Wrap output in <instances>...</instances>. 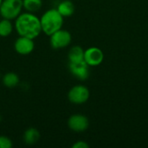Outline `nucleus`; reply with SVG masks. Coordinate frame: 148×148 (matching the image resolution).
Segmentation results:
<instances>
[{
	"mask_svg": "<svg viewBox=\"0 0 148 148\" xmlns=\"http://www.w3.org/2000/svg\"><path fill=\"white\" fill-rule=\"evenodd\" d=\"M1 82L3 85L7 88H14L20 83V78L17 74L14 72H7L2 75Z\"/></svg>",
	"mask_w": 148,
	"mask_h": 148,
	"instance_id": "nucleus-11",
	"label": "nucleus"
},
{
	"mask_svg": "<svg viewBox=\"0 0 148 148\" xmlns=\"http://www.w3.org/2000/svg\"><path fill=\"white\" fill-rule=\"evenodd\" d=\"M42 7V0H23V8L27 12L36 13Z\"/></svg>",
	"mask_w": 148,
	"mask_h": 148,
	"instance_id": "nucleus-14",
	"label": "nucleus"
},
{
	"mask_svg": "<svg viewBox=\"0 0 148 148\" xmlns=\"http://www.w3.org/2000/svg\"><path fill=\"white\" fill-rule=\"evenodd\" d=\"M2 121V116H1V114H0V122Z\"/></svg>",
	"mask_w": 148,
	"mask_h": 148,
	"instance_id": "nucleus-18",
	"label": "nucleus"
},
{
	"mask_svg": "<svg viewBox=\"0 0 148 148\" xmlns=\"http://www.w3.org/2000/svg\"><path fill=\"white\" fill-rule=\"evenodd\" d=\"M14 29L15 28L12 20H9L6 18H2L0 20V36L7 37L11 35Z\"/></svg>",
	"mask_w": 148,
	"mask_h": 148,
	"instance_id": "nucleus-15",
	"label": "nucleus"
},
{
	"mask_svg": "<svg viewBox=\"0 0 148 148\" xmlns=\"http://www.w3.org/2000/svg\"><path fill=\"white\" fill-rule=\"evenodd\" d=\"M40 138H41V134L39 130L36 127L27 128L23 134V142L28 146L36 145L39 141Z\"/></svg>",
	"mask_w": 148,
	"mask_h": 148,
	"instance_id": "nucleus-10",
	"label": "nucleus"
},
{
	"mask_svg": "<svg viewBox=\"0 0 148 148\" xmlns=\"http://www.w3.org/2000/svg\"><path fill=\"white\" fill-rule=\"evenodd\" d=\"M56 10L63 17H69L74 14L75 5L70 0H62L57 4Z\"/></svg>",
	"mask_w": 148,
	"mask_h": 148,
	"instance_id": "nucleus-12",
	"label": "nucleus"
},
{
	"mask_svg": "<svg viewBox=\"0 0 148 148\" xmlns=\"http://www.w3.org/2000/svg\"><path fill=\"white\" fill-rule=\"evenodd\" d=\"M1 79H2V75H1V74H0V81H1Z\"/></svg>",
	"mask_w": 148,
	"mask_h": 148,
	"instance_id": "nucleus-19",
	"label": "nucleus"
},
{
	"mask_svg": "<svg viewBox=\"0 0 148 148\" xmlns=\"http://www.w3.org/2000/svg\"><path fill=\"white\" fill-rule=\"evenodd\" d=\"M69 69L73 76L80 81H86L90 75L89 66L85 61L79 62H69Z\"/></svg>",
	"mask_w": 148,
	"mask_h": 148,
	"instance_id": "nucleus-9",
	"label": "nucleus"
},
{
	"mask_svg": "<svg viewBox=\"0 0 148 148\" xmlns=\"http://www.w3.org/2000/svg\"><path fill=\"white\" fill-rule=\"evenodd\" d=\"M68 60L69 62H79L84 61V49L79 45L71 47L68 53Z\"/></svg>",
	"mask_w": 148,
	"mask_h": 148,
	"instance_id": "nucleus-13",
	"label": "nucleus"
},
{
	"mask_svg": "<svg viewBox=\"0 0 148 148\" xmlns=\"http://www.w3.org/2000/svg\"><path fill=\"white\" fill-rule=\"evenodd\" d=\"M2 2H3V0H0V5H1V3H2Z\"/></svg>",
	"mask_w": 148,
	"mask_h": 148,
	"instance_id": "nucleus-20",
	"label": "nucleus"
},
{
	"mask_svg": "<svg viewBox=\"0 0 148 148\" xmlns=\"http://www.w3.org/2000/svg\"><path fill=\"white\" fill-rule=\"evenodd\" d=\"M72 42V36L69 31L62 28L49 36V44L54 49H62L69 46Z\"/></svg>",
	"mask_w": 148,
	"mask_h": 148,
	"instance_id": "nucleus-5",
	"label": "nucleus"
},
{
	"mask_svg": "<svg viewBox=\"0 0 148 148\" xmlns=\"http://www.w3.org/2000/svg\"><path fill=\"white\" fill-rule=\"evenodd\" d=\"M90 97L89 89L82 84L73 86L68 92V100L75 105H82L86 103Z\"/></svg>",
	"mask_w": 148,
	"mask_h": 148,
	"instance_id": "nucleus-4",
	"label": "nucleus"
},
{
	"mask_svg": "<svg viewBox=\"0 0 148 148\" xmlns=\"http://www.w3.org/2000/svg\"><path fill=\"white\" fill-rule=\"evenodd\" d=\"M69 128L75 133H82L89 127V121L87 116L81 114H75L69 116L67 121Z\"/></svg>",
	"mask_w": 148,
	"mask_h": 148,
	"instance_id": "nucleus-6",
	"label": "nucleus"
},
{
	"mask_svg": "<svg viewBox=\"0 0 148 148\" xmlns=\"http://www.w3.org/2000/svg\"><path fill=\"white\" fill-rule=\"evenodd\" d=\"M89 145L84 140H77L73 145L72 148H88Z\"/></svg>",
	"mask_w": 148,
	"mask_h": 148,
	"instance_id": "nucleus-17",
	"label": "nucleus"
},
{
	"mask_svg": "<svg viewBox=\"0 0 148 148\" xmlns=\"http://www.w3.org/2000/svg\"><path fill=\"white\" fill-rule=\"evenodd\" d=\"M104 59L102 50L97 47H90L84 50V61L89 67H96L100 65Z\"/></svg>",
	"mask_w": 148,
	"mask_h": 148,
	"instance_id": "nucleus-8",
	"label": "nucleus"
},
{
	"mask_svg": "<svg viewBox=\"0 0 148 148\" xmlns=\"http://www.w3.org/2000/svg\"><path fill=\"white\" fill-rule=\"evenodd\" d=\"M14 21V28L18 36L35 40L42 33L40 17L36 13L22 12Z\"/></svg>",
	"mask_w": 148,
	"mask_h": 148,
	"instance_id": "nucleus-1",
	"label": "nucleus"
},
{
	"mask_svg": "<svg viewBox=\"0 0 148 148\" xmlns=\"http://www.w3.org/2000/svg\"><path fill=\"white\" fill-rule=\"evenodd\" d=\"M42 32L49 36L54 32L62 28L64 17L58 12L56 8L49 9L43 12L40 17Z\"/></svg>",
	"mask_w": 148,
	"mask_h": 148,
	"instance_id": "nucleus-2",
	"label": "nucleus"
},
{
	"mask_svg": "<svg viewBox=\"0 0 148 148\" xmlns=\"http://www.w3.org/2000/svg\"><path fill=\"white\" fill-rule=\"evenodd\" d=\"M15 51L21 56H27L31 54L35 49V42L34 39L21 36L17 37L14 42Z\"/></svg>",
	"mask_w": 148,
	"mask_h": 148,
	"instance_id": "nucleus-7",
	"label": "nucleus"
},
{
	"mask_svg": "<svg viewBox=\"0 0 148 148\" xmlns=\"http://www.w3.org/2000/svg\"><path fill=\"white\" fill-rule=\"evenodd\" d=\"M13 147L12 140L5 136V135H0V148H11Z\"/></svg>",
	"mask_w": 148,
	"mask_h": 148,
	"instance_id": "nucleus-16",
	"label": "nucleus"
},
{
	"mask_svg": "<svg viewBox=\"0 0 148 148\" xmlns=\"http://www.w3.org/2000/svg\"><path fill=\"white\" fill-rule=\"evenodd\" d=\"M23 10V0H3L0 5V16L2 18L15 20Z\"/></svg>",
	"mask_w": 148,
	"mask_h": 148,
	"instance_id": "nucleus-3",
	"label": "nucleus"
}]
</instances>
